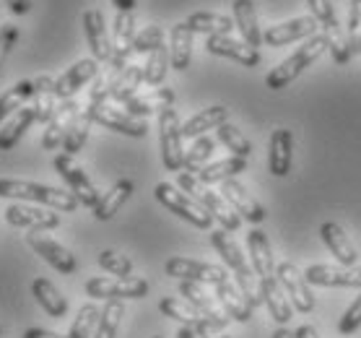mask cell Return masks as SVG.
<instances>
[{
  "mask_svg": "<svg viewBox=\"0 0 361 338\" xmlns=\"http://www.w3.org/2000/svg\"><path fill=\"white\" fill-rule=\"evenodd\" d=\"M211 245L221 255V260L226 263L231 273H234V284L242 289V294L247 297V302L252 307L263 305V291H260V281L255 276L252 263L247 260V255L239 250V245L229 237V231L214 229L211 231Z\"/></svg>",
  "mask_w": 361,
  "mask_h": 338,
  "instance_id": "6da1fadb",
  "label": "cell"
},
{
  "mask_svg": "<svg viewBox=\"0 0 361 338\" xmlns=\"http://www.w3.org/2000/svg\"><path fill=\"white\" fill-rule=\"evenodd\" d=\"M0 198H16L21 203H39L63 214H73L81 206L71 190H60L52 185H39L29 180H0Z\"/></svg>",
  "mask_w": 361,
  "mask_h": 338,
  "instance_id": "7a4b0ae2",
  "label": "cell"
},
{
  "mask_svg": "<svg viewBox=\"0 0 361 338\" xmlns=\"http://www.w3.org/2000/svg\"><path fill=\"white\" fill-rule=\"evenodd\" d=\"M325 52H328V37L322 32L310 37V40H304L302 47H296V52L291 58H286L279 68H273L271 73L265 76V86L273 91L286 89L288 83L296 81V78L312 66V63H317Z\"/></svg>",
  "mask_w": 361,
  "mask_h": 338,
  "instance_id": "3957f363",
  "label": "cell"
},
{
  "mask_svg": "<svg viewBox=\"0 0 361 338\" xmlns=\"http://www.w3.org/2000/svg\"><path fill=\"white\" fill-rule=\"evenodd\" d=\"M177 185H180V190H185L190 198H195L200 206L208 211V214L214 216L216 222L221 224L224 231H237L239 227H242V216L234 211V208L229 206V200L224 198L221 193H216V190H211V185H205V182H200V177L192 172H180V177H177Z\"/></svg>",
  "mask_w": 361,
  "mask_h": 338,
  "instance_id": "277c9868",
  "label": "cell"
},
{
  "mask_svg": "<svg viewBox=\"0 0 361 338\" xmlns=\"http://www.w3.org/2000/svg\"><path fill=\"white\" fill-rule=\"evenodd\" d=\"M307 6L312 11V18L322 26V34L328 37V52L333 55L338 66H345L353 58L351 47H348V37H345L343 26L338 21L336 6L333 0H307Z\"/></svg>",
  "mask_w": 361,
  "mask_h": 338,
  "instance_id": "5b68a950",
  "label": "cell"
},
{
  "mask_svg": "<svg viewBox=\"0 0 361 338\" xmlns=\"http://www.w3.org/2000/svg\"><path fill=\"white\" fill-rule=\"evenodd\" d=\"M154 195H157L159 203H161L164 208H169L174 216L185 219V222L197 227V229H211L214 216L208 214L195 198H190L185 190L174 188L172 182H159L157 188H154Z\"/></svg>",
  "mask_w": 361,
  "mask_h": 338,
  "instance_id": "8992f818",
  "label": "cell"
},
{
  "mask_svg": "<svg viewBox=\"0 0 361 338\" xmlns=\"http://www.w3.org/2000/svg\"><path fill=\"white\" fill-rule=\"evenodd\" d=\"M182 123L177 109L166 107L159 112V143H161V162L169 172H180L185 167V149H182Z\"/></svg>",
  "mask_w": 361,
  "mask_h": 338,
  "instance_id": "52a82bcc",
  "label": "cell"
},
{
  "mask_svg": "<svg viewBox=\"0 0 361 338\" xmlns=\"http://www.w3.org/2000/svg\"><path fill=\"white\" fill-rule=\"evenodd\" d=\"M86 294L94 299H143L148 294V281L138 276L117 279V276H94L86 281Z\"/></svg>",
  "mask_w": 361,
  "mask_h": 338,
  "instance_id": "ba28073f",
  "label": "cell"
},
{
  "mask_svg": "<svg viewBox=\"0 0 361 338\" xmlns=\"http://www.w3.org/2000/svg\"><path fill=\"white\" fill-rule=\"evenodd\" d=\"M276 276H279V284L283 289V294L288 297L291 307L296 313H312L314 310V294H312V284L307 281L304 271L296 268V263L291 260H283V263L276 265Z\"/></svg>",
  "mask_w": 361,
  "mask_h": 338,
  "instance_id": "9c48e42d",
  "label": "cell"
},
{
  "mask_svg": "<svg viewBox=\"0 0 361 338\" xmlns=\"http://www.w3.org/2000/svg\"><path fill=\"white\" fill-rule=\"evenodd\" d=\"M89 115L94 123L104 125L109 131L123 133V135H130V138H143L148 133V123L140 120V117H133L130 112L115 107L112 102H102V104H86Z\"/></svg>",
  "mask_w": 361,
  "mask_h": 338,
  "instance_id": "30bf717a",
  "label": "cell"
},
{
  "mask_svg": "<svg viewBox=\"0 0 361 338\" xmlns=\"http://www.w3.org/2000/svg\"><path fill=\"white\" fill-rule=\"evenodd\" d=\"M52 164H55L58 174L63 177V182H66L68 190H71L75 198H78V203H81V206H86V208L97 206L99 198H102V193L94 188V182L89 180V174H86L81 167L75 164L73 157H68V154H58Z\"/></svg>",
  "mask_w": 361,
  "mask_h": 338,
  "instance_id": "8fae6325",
  "label": "cell"
},
{
  "mask_svg": "<svg viewBox=\"0 0 361 338\" xmlns=\"http://www.w3.org/2000/svg\"><path fill=\"white\" fill-rule=\"evenodd\" d=\"M166 276L180 281H195V284H211L216 286L219 281L229 279V271L221 268V265L214 263H203V260H192V258H169L164 263Z\"/></svg>",
  "mask_w": 361,
  "mask_h": 338,
  "instance_id": "7c38bea8",
  "label": "cell"
},
{
  "mask_svg": "<svg viewBox=\"0 0 361 338\" xmlns=\"http://www.w3.org/2000/svg\"><path fill=\"white\" fill-rule=\"evenodd\" d=\"M180 294L185 297V302H188V305L192 307L203 320L211 322L219 333H221V330L231 322V318L224 313L221 305H219V299L211 297V294L203 289V284H195V281H182Z\"/></svg>",
  "mask_w": 361,
  "mask_h": 338,
  "instance_id": "4fadbf2b",
  "label": "cell"
},
{
  "mask_svg": "<svg viewBox=\"0 0 361 338\" xmlns=\"http://www.w3.org/2000/svg\"><path fill=\"white\" fill-rule=\"evenodd\" d=\"M6 222L18 229L44 231L60 227V214L47 206H29V203H13L6 208Z\"/></svg>",
  "mask_w": 361,
  "mask_h": 338,
  "instance_id": "5bb4252c",
  "label": "cell"
},
{
  "mask_svg": "<svg viewBox=\"0 0 361 338\" xmlns=\"http://www.w3.org/2000/svg\"><path fill=\"white\" fill-rule=\"evenodd\" d=\"M26 245H29L44 263H49L58 273H63V276H71V273H75V268H78L73 253L68 248H63L60 242H55L52 237L42 234V231L26 234Z\"/></svg>",
  "mask_w": 361,
  "mask_h": 338,
  "instance_id": "9a60e30c",
  "label": "cell"
},
{
  "mask_svg": "<svg viewBox=\"0 0 361 338\" xmlns=\"http://www.w3.org/2000/svg\"><path fill=\"white\" fill-rule=\"evenodd\" d=\"M307 281L312 286H343V289H361V265H325L314 263L304 271Z\"/></svg>",
  "mask_w": 361,
  "mask_h": 338,
  "instance_id": "2e32d148",
  "label": "cell"
},
{
  "mask_svg": "<svg viewBox=\"0 0 361 338\" xmlns=\"http://www.w3.org/2000/svg\"><path fill=\"white\" fill-rule=\"evenodd\" d=\"M135 18L133 13H120L117 11L115 26H112V60L107 66L115 71H125L130 66V52L135 44Z\"/></svg>",
  "mask_w": 361,
  "mask_h": 338,
  "instance_id": "e0dca14e",
  "label": "cell"
},
{
  "mask_svg": "<svg viewBox=\"0 0 361 338\" xmlns=\"http://www.w3.org/2000/svg\"><path fill=\"white\" fill-rule=\"evenodd\" d=\"M317 21L312 16H296V18H288L283 24H276V26H268L263 32V42L265 44H271V47H283V44H291V42H299V40H310L314 37L317 32Z\"/></svg>",
  "mask_w": 361,
  "mask_h": 338,
  "instance_id": "ac0fdd59",
  "label": "cell"
},
{
  "mask_svg": "<svg viewBox=\"0 0 361 338\" xmlns=\"http://www.w3.org/2000/svg\"><path fill=\"white\" fill-rule=\"evenodd\" d=\"M205 50L219 58L237 60L239 66L255 68L260 66V52L250 47L245 40H234L231 34H216V37H205Z\"/></svg>",
  "mask_w": 361,
  "mask_h": 338,
  "instance_id": "d6986e66",
  "label": "cell"
},
{
  "mask_svg": "<svg viewBox=\"0 0 361 338\" xmlns=\"http://www.w3.org/2000/svg\"><path fill=\"white\" fill-rule=\"evenodd\" d=\"M83 34L89 42L91 58L97 63H109L112 60V40H109L107 24H104V13L99 8L83 11Z\"/></svg>",
  "mask_w": 361,
  "mask_h": 338,
  "instance_id": "ffe728a7",
  "label": "cell"
},
{
  "mask_svg": "<svg viewBox=\"0 0 361 338\" xmlns=\"http://www.w3.org/2000/svg\"><path fill=\"white\" fill-rule=\"evenodd\" d=\"M97 76H99V63L94 58H83L78 63H73L60 78H55V97H58V102L73 99L75 94L89 81H94Z\"/></svg>",
  "mask_w": 361,
  "mask_h": 338,
  "instance_id": "44dd1931",
  "label": "cell"
},
{
  "mask_svg": "<svg viewBox=\"0 0 361 338\" xmlns=\"http://www.w3.org/2000/svg\"><path fill=\"white\" fill-rule=\"evenodd\" d=\"M221 195L229 200V206L242 216V222H250V224H260L265 219V208L255 200V195L250 190L237 180V177H231V180H224L221 182Z\"/></svg>",
  "mask_w": 361,
  "mask_h": 338,
  "instance_id": "7402d4cb",
  "label": "cell"
},
{
  "mask_svg": "<svg viewBox=\"0 0 361 338\" xmlns=\"http://www.w3.org/2000/svg\"><path fill=\"white\" fill-rule=\"evenodd\" d=\"M247 253H250V263H252V271L260 284L279 279L276 276V260H273L271 253V242L265 237V231L250 229V234H247Z\"/></svg>",
  "mask_w": 361,
  "mask_h": 338,
  "instance_id": "603a6c76",
  "label": "cell"
},
{
  "mask_svg": "<svg viewBox=\"0 0 361 338\" xmlns=\"http://www.w3.org/2000/svg\"><path fill=\"white\" fill-rule=\"evenodd\" d=\"M81 112V104L75 99L58 102V107L49 117V123L44 125V135H42V149L44 151H55L58 146H63L68 133V125L73 123V117Z\"/></svg>",
  "mask_w": 361,
  "mask_h": 338,
  "instance_id": "cb8c5ba5",
  "label": "cell"
},
{
  "mask_svg": "<svg viewBox=\"0 0 361 338\" xmlns=\"http://www.w3.org/2000/svg\"><path fill=\"white\" fill-rule=\"evenodd\" d=\"M294 162V135L288 128H276L268 143V172L273 177H286Z\"/></svg>",
  "mask_w": 361,
  "mask_h": 338,
  "instance_id": "d4e9b609",
  "label": "cell"
},
{
  "mask_svg": "<svg viewBox=\"0 0 361 338\" xmlns=\"http://www.w3.org/2000/svg\"><path fill=\"white\" fill-rule=\"evenodd\" d=\"M214 294L216 299H219V305H221V310L226 315H229L231 320H237V322H247L250 318H252L255 313V307L247 302V297L242 294V289L234 284V279H224L219 281L214 286Z\"/></svg>",
  "mask_w": 361,
  "mask_h": 338,
  "instance_id": "484cf974",
  "label": "cell"
},
{
  "mask_svg": "<svg viewBox=\"0 0 361 338\" xmlns=\"http://www.w3.org/2000/svg\"><path fill=\"white\" fill-rule=\"evenodd\" d=\"M320 239L325 242V248L336 255V260L345 268L359 265V253L353 248V242L348 239V234L343 231V227L336 222H325L320 227Z\"/></svg>",
  "mask_w": 361,
  "mask_h": 338,
  "instance_id": "4316f807",
  "label": "cell"
},
{
  "mask_svg": "<svg viewBox=\"0 0 361 338\" xmlns=\"http://www.w3.org/2000/svg\"><path fill=\"white\" fill-rule=\"evenodd\" d=\"M174 104V89L169 86H159V89H151L146 94H135L130 102H125V112H130L133 117H140L146 120L148 115L154 112H161V109L172 107Z\"/></svg>",
  "mask_w": 361,
  "mask_h": 338,
  "instance_id": "83f0119b",
  "label": "cell"
},
{
  "mask_svg": "<svg viewBox=\"0 0 361 338\" xmlns=\"http://www.w3.org/2000/svg\"><path fill=\"white\" fill-rule=\"evenodd\" d=\"M39 89H42V76L39 78H29V81L13 83V86L0 97V123L8 120L11 115H16L24 104H29V102L37 97Z\"/></svg>",
  "mask_w": 361,
  "mask_h": 338,
  "instance_id": "f1b7e54d",
  "label": "cell"
},
{
  "mask_svg": "<svg viewBox=\"0 0 361 338\" xmlns=\"http://www.w3.org/2000/svg\"><path fill=\"white\" fill-rule=\"evenodd\" d=\"M231 11H234V26L239 29L242 40L250 44V47H260L263 42V32H260V24H257V11H255L252 0H234L231 3Z\"/></svg>",
  "mask_w": 361,
  "mask_h": 338,
  "instance_id": "f546056e",
  "label": "cell"
},
{
  "mask_svg": "<svg viewBox=\"0 0 361 338\" xmlns=\"http://www.w3.org/2000/svg\"><path fill=\"white\" fill-rule=\"evenodd\" d=\"M224 123H229V109L221 107V104H216V107H208V109H200L197 115H192L188 123L182 125V135L185 138H200L205 135L208 131H219Z\"/></svg>",
  "mask_w": 361,
  "mask_h": 338,
  "instance_id": "4dcf8cb0",
  "label": "cell"
},
{
  "mask_svg": "<svg viewBox=\"0 0 361 338\" xmlns=\"http://www.w3.org/2000/svg\"><path fill=\"white\" fill-rule=\"evenodd\" d=\"M37 123V107H34L32 102L24 104V107L18 109L16 115L11 117L8 123L0 128V151H11L16 146L18 140L24 138V133Z\"/></svg>",
  "mask_w": 361,
  "mask_h": 338,
  "instance_id": "1f68e13d",
  "label": "cell"
},
{
  "mask_svg": "<svg viewBox=\"0 0 361 338\" xmlns=\"http://www.w3.org/2000/svg\"><path fill=\"white\" fill-rule=\"evenodd\" d=\"M133 190H135L133 180H128V177L117 180L115 185H112V188L99 198V203L94 206V216H97L99 222H109V219H112V216L125 206V200L133 195Z\"/></svg>",
  "mask_w": 361,
  "mask_h": 338,
  "instance_id": "d6a6232c",
  "label": "cell"
},
{
  "mask_svg": "<svg viewBox=\"0 0 361 338\" xmlns=\"http://www.w3.org/2000/svg\"><path fill=\"white\" fill-rule=\"evenodd\" d=\"M169 60L174 71H188L192 60V29L185 21L172 26L169 34Z\"/></svg>",
  "mask_w": 361,
  "mask_h": 338,
  "instance_id": "836d02e7",
  "label": "cell"
},
{
  "mask_svg": "<svg viewBox=\"0 0 361 338\" xmlns=\"http://www.w3.org/2000/svg\"><path fill=\"white\" fill-rule=\"evenodd\" d=\"M32 294L37 297L39 307L49 315V318H66V313H68V299L63 297V294H60L58 286H55L52 281H47L44 276L34 279L32 281Z\"/></svg>",
  "mask_w": 361,
  "mask_h": 338,
  "instance_id": "e575fe53",
  "label": "cell"
},
{
  "mask_svg": "<svg viewBox=\"0 0 361 338\" xmlns=\"http://www.w3.org/2000/svg\"><path fill=\"white\" fill-rule=\"evenodd\" d=\"M260 291H263V305L268 307V313H271L273 320L279 322V325H288L291 318H294V307H291L288 297L283 294L279 279L268 281V284H260Z\"/></svg>",
  "mask_w": 361,
  "mask_h": 338,
  "instance_id": "d590c367",
  "label": "cell"
},
{
  "mask_svg": "<svg viewBox=\"0 0 361 338\" xmlns=\"http://www.w3.org/2000/svg\"><path fill=\"white\" fill-rule=\"evenodd\" d=\"M185 24L192 29V34L216 37V34H231L234 18L224 16V13H214V11H197V13H190Z\"/></svg>",
  "mask_w": 361,
  "mask_h": 338,
  "instance_id": "8d00e7d4",
  "label": "cell"
},
{
  "mask_svg": "<svg viewBox=\"0 0 361 338\" xmlns=\"http://www.w3.org/2000/svg\"><path fill=\"white\" fill-rule=\"evenodd\" d=\"M247 169V159H239V157H226V159H219V162H211V164H205L197 177L200 182L205 185H214V182H224V180H231V177H237Z\"/></svg>",
  "mask_w": 361,
  "mask_h": 338,
  "instance_id": "74e56055",
  "label": "cell"
},
{
  "mask_svg": "<svg viewBox=\"0 0 361 338\" xmlns=\"http://www.w3.org/2000/svg\"><path fill=\"white\" fill-rule=\"evenodd\" d=\"M140 86H143V66H138V63H130L123 73L117 76V81H115V86H112L109 99L117 102V104H125V102H130L133 97L138 94Z\"/></svg>",
  "mask_w": 361,
  "mask_h": 338,
  "instance_id": "f35d334b",
  "label": "cell"
},
{
  "mask_svg": "<svg viewBox=\"0 0 361 338\" xmlns=\"http://www.w3.org/2000/svg\"><path fill=\"white\" fill-rule=\"evenodd\" d=\"M169 66H172V60H169V47L166 44L157 47L154 52H148L146 66H143V83L151 86V89H159L164 83Z\"/></svg>",
  "mask_w": 361,
  "mask_h": 338,
  "instance_id": "ab89813d",
  "label": "cell"
},
{
  "mask_svg": "<svg viewBox=\"0 0 361 338\" xmlns=\"http://www.w3.org/2000/svg\"><path fill=\"white\" fill-rule=\"evenodd\" d=\"M91 123H94V120H91L89 109H81V112L73 117V123L68 125L66 140H63V154H68V157H75V154L86 146Z\"/></svg>",
  "mask_w": 361,
  "mask_h": 338,
  "instance_id": "60d3db41",
  "label": "cell"
},
{
  "mask_svg": "<svg viewBox=\"0 0 361 338\" xmlns=\"http://www.w3.org/2000/svg\"><path fill=\"white\" fill-rule=\"evenodd\" d=\"M123 318H125L123 299H107L104 307H102V318H99V325L94 330V338H115Z\"/></svg>",
  "mask_w": 361,
  "mask_h": 338,
  "instance_id": "b9f144b4",
  "label": "cell"
},
{
  "mask_svg": "<svg viewBox=\"0 0 361 338\" xmlns=\"http://www.w3.org/2000/svg\"><path fill=\"white\" fill-rule=\"evenodd\" d=\"M216 143H219V138H211V135H200V138L192 140V146L185 151V169L195 174V172H200L205 164H211L208 159L214 157Z\"/></svg>",
  "mask_w": 361,
  "mask_h": 338,
  "instance_id": "7bdbcfd3",
  "label": "cell"
},
{
  "mask_svg": "<svg viewBox=\"0 0 361 338\" xmlns=\"http://www.w3.org/2000/svg\"><path fill=\"white\" fill-rule=\"evenodd\" d=\"M216 138H219V143H224V146L231 151V157H239V159L252 157V143L247 140V135L239 131L237 125L224 123L221 128L216 131Z\"/></svg>",
  "mask_w": 361,
  "mask_h": 338,
  "instance_id": "ee69618b",
  "label": "cell"
},
{
  "mask_svg": "<svg viewBox=\"0 0 361 338\" xmlns=\"http://www.w3.org/2000/svg\"><path fill=\"white\" fill-rule=\"evenodd\" d=\"M99 318H102V307H97L94 302L81 305L73 325H71V330H68V338H94L91 333L97 330Z\"/></svg>",
  "mask_w": 361,
  "mask_h": 338,
  "instance_id": "f6af8a7d",
  "label": "cell"
},
{
  "mask_svg": "<svg viewBox=\"0 0 361 338\" xmlns=\"http://www.w3.org/2000/svg\"><path fill=\"white\" fill-rule=\"evenodd\" d=\"M159 310L166 315V318H174V320H180L182 325H188V328H195L197 322L203 320L200 315L188 305V302H182V299H172V297H164L159 302Z\"/></svg>",
  "mask_w": 361,
  "mask_h": 338,
  "instance_id": "bcb514c9",
  "label": "cell"
},
{
  "mask_svg": "<svg viewBox=\"0 0 361 338\" xmlns=\"http://www.w3.org/2000/svg\"><path fill=\"white\" fill-rule=\"evenodd\" d=\"M99 265L109 273V276H117V279H128L133 273V260L128 255H120L115 250H102L99 253Z\"/></svg>",
  "mask_w": 361,
  "mask_h": 338,
  "instance_id": "7dc6e473",
  "label": "cell"
},
{
  "mask_svg": "<svg viewBox=\"0 0 361 338\" xmlns=\"http://www.w3.org/2000/svg\"><path fill=\"white\" fill-rule=\"evenodd\" d=\"M164 44V29L157 24L146 26L143 32L135 34V44H133V52H138V55H148V52H154L157 47Z\"/></svg>",
  "mask_w": 361,
  "mask_h": 338,
  "instance_id": "c3c4849f",
  "label": "cell"
},
{
  "mask_svg": "<svg viewBox=\"0 0 361 338\" xmlns=\"http://www.w3.org/2000/svg\"><path fill=\"white\" fill-rule=\"evenodd\" d=\"M345 37H348V47H351V55H361V0H351V11H348V26H345Z\"/></svg>",
  "mask_w": 361,
  "mask_h": 338,
  "instance_id": "681fc988",
  "label": "cell"
},
{
  "mask_svg": "<svg viewBox=\"0 0 361 338\" xmlns=\"http://www.w3.org/2000/svg\"><path fill=\"white\" fill-rule=\"evenodd\" d=\"M359 328H361V291H359V297L353 299V305L343 313V318L338 320V333H341V336H351V333H356Z\"/></svg>",
  "mask_w": 361,
  "mask_h": 338,
  "instance_id": "f907efd6",
  "label": "cell"
},
{
  "mask_svg": "<svg viewBox=\"0 0 361 338\" xmlns=\"http://www.w3.org/2000/svg\"><path fill=\"white\" fill-rule=\"evenodd\" d=\"M18 37H21V32H18L16 24H3V26H0V68L6 66V60H8L11 50L16 47Z\"/></svg>",
  "mask_w": 361,
  "mask_h": 338,
  "instance_id": "816d5d0a",
  "label": "cell"
},
{
  "mask_svg": "<svg viewBox=\"0 0 361 338\" xmlns=\"http://www.w3.org/2000/svg\"><path fill=\"white\" fill-rule=\"evenodd\" d=\"M6 6H8L11 13H16V16H26V13L32 11V0H6Z\"/></svg>",
  "mask_w": 361,
  "mask_h": 338,
  "instance_id": "f5cc1de1",
  "label": "cell"
},
{
  "mask_svg": "<svg viewBox=\"0 0 361 338\" xmlns=\"http://www.w3.org/2000/svg\"><path fill=\"white\" fill-rule=\"evenodd\" d=\"M24 338H68V336H60V333L47 330V328H29L24 333Z\"/></svg>",
  "mask_w": 361,
  "mask_h": 338,
  "instance_id": "db71d44e",
  "label": "cell"
},
{
  "mask_svg": "<svg viewBox=\"0 0 361 338\" xmlns=\"http://www.w3.org/2000/svg\"><path fill=\"white\" fill-rule=\"evenodd\" d=\"M296 338H320V333H317V328H312V325H299V328L294 330Z\"/></svg>",
  "mask_w": 361,
  "mask_h": 338,
  "instance_id": "11a10c76",
  "label": "cell"
},
{
  "mask_svg": "<svg viewBox=\"0 0 361 338\" xmlns=\"http://www.w3.org/2000/svg\"><path fill=\"white\" fill-rule=\"evenodd\" d=\"M112 6H115L120 13H133V11H135V0H112Z\"/></svg>",
  "mask_w": 361,
  "mask_h": 338,
  "instance_id": "9f6ffc18",
  "label": "cell"
},
{
  "mask_svg": "<svg viewBox=\"0 0 361 338\" xmlns=\"http://www.w3.org/2000/svg\"><path fill=\"white\" fill-rule=\"evenodd\" d=\"M271 338H296V336H294V330H288L286 325H281V328L276 330V333H273Z\"/></svg>",
  "mask_w": 361,
  "mask_h": 338,
  "instance_id": "6f0895ef",
  "label": "cell"
},
{
  "mask_svg": "<svg viewBox=\"0 0 361 338\" xmlns=\"http://www.w3.org/2000/svg\"><path fill=\"white\" fill-rule=\"evenodd\" d=\"M208 338H229V336H221V333H214V336H208Z\"/></svg>",
  "mask_w": 361,
  "mask_h": 338,
  "instance_id": "680465c9",
  "label": "cell"
},
{
  "mask_svg": "<svg viewBox=\"0 0 361 338\" xmlns=\"http://www.w3.org/2000/svg\"><path fill=\"white\" fill-rule=\"evenodd\" d=\"M154 338H161V336H154Z\"/></svg>",
  "mask_w": 361,
  "mask_h": 338,
  "instance_id": "91938a15",
  "label": "cell"
},
{
  "mask_svg": "<svg viewBox=\"0 0 361 338\" xmlns=\"http://www.w3.org/2000/svg\"><path fill=\"white\" fill-rule=\"evenodd\" d=\"M0 336H3V330H0Z\"/></svg>",
  "mask_w": 361,
  "mask_h": 338,
  "instance_id": "94428289",
  "label": "cell"
}]
</instances>
